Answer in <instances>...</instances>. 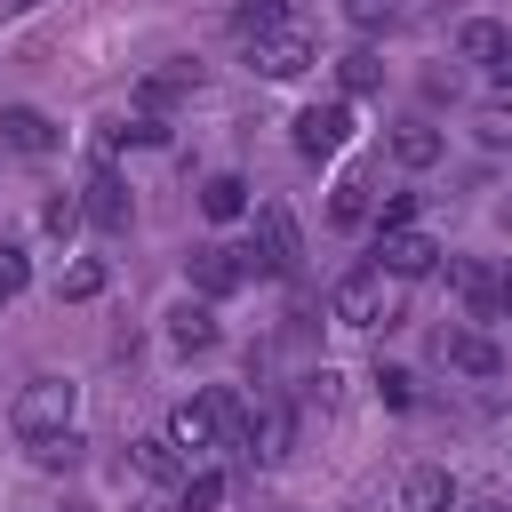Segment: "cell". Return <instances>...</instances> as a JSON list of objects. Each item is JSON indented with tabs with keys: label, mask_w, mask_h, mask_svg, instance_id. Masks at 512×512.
<instances>
[{
	"label": "cell",
	"mask_w": 512,
	"mask_h": 512,
	"mask_svg": "<svg viewBox=\"0 0 512 512\" xmlns=\"http://www.w3.org/2000/svg\"><path fill=\"white\" fill-rule=\"evenodd\" d=\"M8 424L40 448V440H56V432H72V384L64 376H32L24 392H16V408H8Z\"/></svg>",
	"instance_id": "6da1fadb"
},
{
	"label": "cell",
	"mask_w": 512,
	"mask_h": 512,
	"mask_svg": "<svg viewBox=\"0 0 512 512\" xmlns=\"http://www.w3.org/2000/svg\"><path fill=\"white\" fill-rule=\"evenodd\" d=\"M296 264H304L296 216H288L280 200H264V208H256V248H248V272H272V280H288Z\"/></svg>",
	"instance_id": "7a4b0ae2"
},
{
	"label": "cell",
	"mask_w": 512,
	"mask_h": 512,
	"mask_svg": "<svg viewBox=\"0 0 512 512\" xmlns=\"http://www.w3.org/2000/svg\"><path fill=\"white\" fill-rule=\"evenodd\" d=\"M328 312H336L344 328H376V320H392V304H384V272H376V264L344 272V280L328 288Z\"/></svg>",
	"instance_id": "3957f363"
},
{
	"label": "cell",
	"mask_w": 512,
	"mask_h": 512,
	"mask_svg": "<svg viewBox=\"0 0 512 512\" xmlns=\"http://www.w3.org/2000/svg\"><path fill=\"white\" fill-rule=\"evenodd\" d=\"M376 272L384 280H424V272H440V240L432 232H376Z\"/></svg>",
	"instance_id": "277c9868"
},
{
	"label": "cell",
	"mask_w": 512,
	"mask_h": 512,
	"mask_svg": "<svg viewBox=\"0 0 512 512\" xmlns=\"http://www.w3.org/2000/svg\"><path fill=\"white\" fill-rule=\"evenodd\" d=\"M80 216H88L96 232H128V184L112 176V160L88 168V184H80Z\"/></svg>",
	"instance_id": "5b68a950"
},
{
	"label": "cell",
	"mask_w": 512,
	"mask_h": 512,
	"mask_svg": "<svg viewBox=\"0 0 512 512\" xmlns=\"http://www.w3.org/2000/svg\"><path fill=\"white\" fill-rule=\"evenodd\" d=\"M344 136H352V104H312V112H296V152H304V160L344 152Z\"/></svg>",
	"instance_id": "8992f818"
},
{
	"label": "cell",
	"mask_w": 512,
	"mask_h": 512,
	"mask_svg": "<svg viewBox=\"0 0 512 512\" xmlns=\"http://www.w3.org/2000/svg\"><path fill=\"white\" fill-rule=\"evenodd\" d=\"M440 360L464 376H504V344L488 328H440Z\"/></svg>",
	"instance_id": "52a82bcc"
},
{
	"label": "cell",
	"mask_w": 512,
	"mask_h": 512,
	"mask_svg": "<svg viewBox=\"0 0 512 512\" xmlns=\"http://www.w3.org/2000/svg\"><path fill=\"white\" fill-rule=\"evenodd\" d=\"M168 440H176L184 456H200V448H224V424H216V392H200V400H176V408H168Z\"/></svg>",
	"instance_id": "ba28073f"
},
{
	"label": "cell",
	"mask_w": 512,
	"mask_h": 512,
	"mask_svg": "<svg viewBox=\"0 0 512 512\" xmlns=\"http://www.w3.org/2000/svg\"><path fill=\"white\" fill-rule=\"evenodd\" d=\"M248 56H256V72H264V80H296V72H312V32H304V24H288V32L256 40Z\"/></svg>",
	"instance_id": "9c48e42d"
},
{
	"label": "cell",
	"mask_w": 512,
	"mask_h": 512,
	"mask_svg": "<svg viewBox=\"0 0 512 512\" xmlns=\"http://www.w3.org/2000/svg\"><path fill=\"white\" fill-rule=\"evenodd\" d=\"M240 280H256L248 272V248H192V288L216 304V296H232Z\"/></svg>",
	"instance_id": "30bf717a"
},
{
	"label": "cell",
	"mask_w": 512,
	"mask_h": 512,
	"mask_svg": "<svg viewBox=\"0 0 512 512\" xmlns=\"http://www.w3.org/2000/svg\"><path fill=\"white\" fill-rule=\"evenodd\" d=\"M0 144L24 152V160H48V152H56V120L32 112V104H8V112H0Z\"/></svg>",
	"instance_id": "8fae6325"
},
{
	"label": "cell",
	"mask_w": 512,
	"mask_h": 512,
	"mask_svg": "<svg viewBox=\"0 0 512 512\" xmlns=\"http://www.w3.org/2000/svg\"><path fill=\"white\" fill-rule=\"evenodd\" d=\"M464 496H456V480L440 472V464H416L408 480H400V512H456Z\"/></svg>",
	"instance_id": "7c38bea8"
},
{
	"label": "cell",
	"mask_w": 512,
	"mask_h": 512,
	"mask_svg": "<svg viewBox=\"0 0 512 512\" xmlns=\"http://www.w3.org/2000/svg\"><path fill=\"white\" fill-rule=\"evenodd\" d=\"M448 288L464 296V312H472V320H496V272H480L472 256H448Z\"/></svg>",
	"instance_id": "4fadbf2b"
},
{
	"label": "cell",
	"mask_w": 512,
	"mask_h": 512,
	"mask_svg": "<svg viewBox=\"0 0 512 512\" xmlns=\"http://www.w3.org/2000/svg\"><path fill=\"white\" fill-rule=\"evenodd\" d=\"M288 24H296L288 0H240V8H232V40H248V48L272 40V32H288Z\"/></svg>",
	"instance_id": "5bb4252c"
},
{
	"label": "cell",
	"mask_w": 512,
	"mask_h": 512,
	"mask_svg": "<svg viewBox=\"0 0 512 512\" xmlns=\"http://www.w3.org/2000/svg\"><path fill=\"white\" fill-rule=\"evenodd\" d=\"M504 40H512V32H504L496 16H472V24H456V56H464V64H496V56H504Z\"/></svg>",
	"instance_id": "9a60e30c"
},
{
	"label": "cell",
	"mask_w": 512,
	"mask_h": 512,
	"mask_svg": "<svg viewBox=\"0 0 512 512\" xmlns=\"http://www.w3.org/2000/svg\"><path fill=\"white\" fill-rule=\"evenodd\" d=\"M288 432H296V424H288V408H280V400H264V416H256V440H248V456H256V464H280V456H288Z\"/></svg>",
	"instance_id": "2e32d148"
},
{
	"label": "cell",
	"mask_w": 512,
	"mask_h": 512,
	"mask_svg": "<svg viewBox=\"0 0 512 512\" xmlns=\"http://www.w3.org/2000/svg\"><path fill=\"white\" fill-rule=\"evenodd\" d=\"M392 160H400V168H432V160H440V128H424V120H408V128L392 136Z\"/></svg>",
	"instance_id": "e0dca14e"
},
{
	"label": "cell",
	"mask_w": 512,
	"mask_h": 512,
	"mask_svg": "<svg viewBox=\"0 0 512 512\" xmlns=\"http://www.w3.org/2000/svg\"><path fill=\"white\" fill-rule=\"evenodd\" d=\"M200 208H208L216 224H232V216H248V184H240V176H208V184H200Z\"/></svg>",
	"instance_id": "ac0fdd59"
},
{
	"label": "cell",
	"mask_w": 512,
	"mask_h": 512,
	"mask_svg": "<svg viewBox=\"0 0 512 512\" xmlns=\"http://www.w3.org/2000/svg\"><path fill=\"white\" fill-rule=\"evenodd\" d=\"M168 336H176V352H208V344H216V312H208V304H184V312L168 320Z\"/></svg>",
	"instance_id": "d6986e66"
},
{
	"label": "cell",
	"mask_w": 512,
	"mask_h": 512,
	"mask_svg": "<svg viewBox=\"0 0 512 512\" xmlns=\"http://www.w3.org/2000/svg\"><path fill=\"white\" fill-rule=\"evenodd\" d=\"M136 472L144 480H184V448L160 432V440H136Z\"/></svg>",
	"instance_id": "ffe728a7"
},
{
	"label": "cell",
	"mask_w": 512,
	"mask_h": 512,
	"mask_svg": "<svg viewBox=\"0 0 512 512\" xmlns=\"http://www.w3.org/2000/svg\"><path fill=\"white\" fill-rule=\"evenodd\" d=\"M336 80H344V96H368L384 80V56L376 48H352V56H336Z\"/></svg>",
	"instance_id": "44dd1931"
},
{
	"label": "cell",
	"mask_w": 512,
	"mask_h": 512,
	"mask_svg": "<svg viewBox=\"0 0 512 512\" xmlns=\"http://www.w3.org/2000/svg\"><path fill=\"white\" fill-rule=\"evenodd\" d=\"M56 296H72V304H88V296H104V264H96V256H72V264L56 272Z\"/></svg>",
	"instance_id": "7402d4cb"
},
{
	"label": "cell",
	"mask_w": 512,
	"mask_h": 512,
	"mask_svg": "<svg viewBox=\"0 0 512 512\" xmlns=\"http://www.w3.org/2000/svg\"><path fill=\"white\" fill-rule=\"evenodd\" d=\"M328 224H344V232L368 224V184H360V176H344V184L328 192Z\"/></svg>",
	"instance_id": "603a6c76"
},
{
	"label": "cell",
	"mask_w": 512,
	"mask_h": 512,
	"mask_svg": "<svg viewBox=\"0 0 512 512\" xmlns=\"http://www.w3.org/2000/svg\"><path fill=\"white\" fill-rule=\"evenodd\" d=\"M192 80H200V72H144V88H136V104H144V112H160V104H176V96H184Z\"/></svg>",
	"instance_id": "cb8c5ba5"
},
{
	"label": "cell",
	"mask_w": 512,
	"mask_h": 512,
	"mask_svg": "<svg viewBox=\"0 0 512 512\" xmlns=\"http://www.w3.org/2000/svg\"><path fill=\"white\" fill-rule=\"evenodd\" d=\"M216 504H224V472H192L176 488V512H216Z\"/></svg>",
	"instance_id": "d4e9b609"
},
{
	"label": "cell",
	"mask_w": 512,
	"mask_h": 512,
	"mask_svg": "<svg viewBox=\"0 0 512 512\" xmlns=\"http://www.w3.org/2000/svg\"><path fill=\"white\" fill-rule=\"evenodd\" d=\"M80 448H88L80 432H56V440H40V448H32V464H40V472H72V464H80Z\"/></svg>",
	"instance_id": "484cf974"
},
{
	"label": "cell",
	"mask_w": 512,
	"mask_h": 512,
	"mask_svg": "<svg viewBox=\"0 0 512 512\" xmlns=\"http://www.w3.org/2000/svg\"><path fill=\"white\" fill-rule=\"evenodd\" d=\"M472 136H480L488 152H512V104H488V112L472 120Z\"/></svg>",
	"instance_id": "4316f807"
},
{
	"label": "cell",
	"mask_w": 512,
	"mask_h": 512,
	"mask_svg": "<svg viewBox=\"0 0 512 512\" xmlns=\"http://www.w3.org/2000/svg\"><path fill=\"white\" fill-rule=\"evenodd\" d=\"M112 144H168V128L152 120V112H136V120H120V128H104Z\"/></svg>",
	"instance_id": "83f0119b"
},
{
	"label": "cell",
	"mask_w": 512,
	"mask_h": 512,
	"mask_svg": "<svg viewBox=\"0 0 512 512\" xmlns=\"http://www.w3.org/2000/svg\"><path fill=\"white\" fill-rule=\"evenodd\" d=\"M416 224V192H384V208H376V232H408Z\"/></svg>",
	"instance_id": "f1b7e54d"
},
{
	"label": "cell",
	"mask_w": 512,
	"mask_h": 512,
	"mask_svg": "<svg viewBox=\"0 0 512 512\" xmlns=\"http://www.w3.org/2000/svg\"><path fill=\"white\" fill-rule=\"evenodd\" d=\"M376 392H384V408H408L416 400V376L408 368H376Z\"/></svg>",
	"instance_id": "f546056e"
},
{
	"label": "cell",
	"mask_w": 512,
	"mask_h": 512,
	"mask_svg": "<svg viewBox=\"0 0 512 512\" xmlns=\"http://www.w3.org/2000/svg\"><path fill=\"white\" fill-rule=\"evenodd\" d=\"M24 280H32L24 248H8V240H0V296H24Z\"/></svg>",
	"instance_id": "4dcf8cb0"
},
{
	"label": "cell",
	"mask_w": 512,
	"mask_h": 512,
	"mask_svg": "<svg viewBox=\"0 0 512 512\" xmlns=\"http://www.w3.org/2000/svg\"><path fill=\"white\" fill-rule=\"evenodd\" d=\"M344 16H352L360 32H376V24H392V16H400V0H344Z\"/></svg>",
	"instance_id": "1f68e13d"
},
{
	"label": "cell",
	"mask_w": 512,
	"mask_h": 512,
	"mask_svg": "<svg viewBox=\"0 0 512 512\" xmlns=\"http://www.w3.org/2000/svg\"><path fill=\"white\" fill-rule=\"evenodd\" d=\"M40 224H48V232H72V224H80V200H48Z\"/></svg>",
	"instance_id": "d6a6232c"
},
{
	"label": "cell",
	"mask_w": 512,
	"mask_h": 512,
	"mask_svg": "<svg viewBox=\"0 0 512 512\" xmlns=\"http://www.w3.org/2000/svg\"><path fill=\"white\" fill-rule=\"evenodd\" d=\"M496 312H512V264L496 272Z\"/></svg>",
	"instance_id": "836d02e7"
},
{
	"label": "cell",
	"mask_w": 512,
	"mask_h": 512,
	"mask_svg": "<svg viewBox=\"0 0 512 512\" xmlns=\"http://www.w3.org/2000/svg\"><path fill=\"white\" fill-rule=\"evenodd\" d=\"M488 72H496V80H504V88H512V40H504V56H496V64H488Z\"/></svg>",
	"instance_id": "e575fe53"
},
{
	"label": "cell",
	"mask_w": 512,
	"mask_h": 512,
	"mask_svg": "<svg viewBox=\"0 0 512 512\" xmlns=\"http://www.w3.org/2000/svg\"><path fill=\"white\" fill-rule=\"evenodd\" d=\"M456 512H512V504H496V496H472V504H456Z\"/></svg>",
	"instance_id": "d590c367"
},
{
	"label": "cell",
	"mask_w": 512,
	"mask_h": 512,
	"mask_svg": "<svg viewBox=\"0 0 512 512\" xmlns=\"http://www.w3.org/2000/svg\"><path fill=\"white\" fill-rule=\"evenodd\" d=\"M16 8H40V0H16Z\"/></svg>",
	"instance_id": "8d00e7d4"
},
{
	"label": "cell",
	"mask_w": 512,
	"mask_h": 512,
	"mask_svg": "<svg viewBox=\"0 0 512 512\" xmlns=\"http://www.w3.org/2000/svg\"><path fill=\"white\" fill-rule=\"evenodd\" d=\"M0 304H8V296H0Z\"/></svg>",
	"instance_id": "74e56055"
}]
</instances>
